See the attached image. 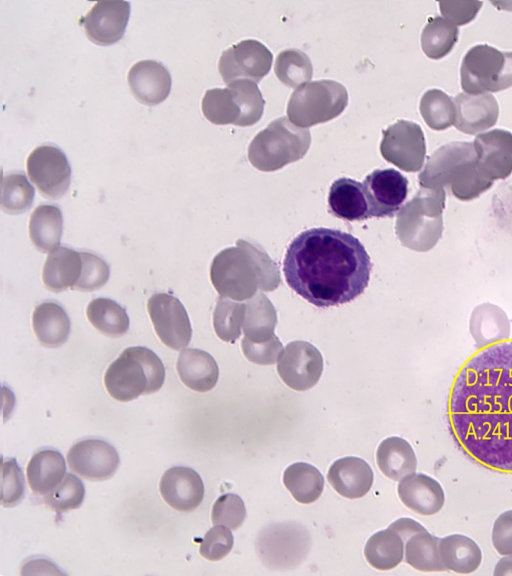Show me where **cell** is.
Masks as SVG:
<instances>
[{
    "instance_id": "1",
    "label": "cell",
    "mask_w": 512,
    "mask_h": 576,
    "mask_svg": "<svg viewBox=\"0 0 512 576\" xmlns=\"http://www.w3.org/2000/svg\"><path fill=\"white\" fill-rule=\"evenodd\" d=\"M449 420L468 456L512 473V340L482 348L462 366L451 388Z\"/></svg>"
},
{
    "instance_id": "2",
    "label": "cell",
    "mask_w": 512,
    "mask_h": 576,
    "mask_svg": "<svg viewBox=\"0 0 512 576\" xmlns=\"http://www.w3.org/2000/svg\"><path fill=\"white\" fill-rule=\"evenodd\" d=\"M371 269L370 257L356 237L323 227L297 235L283 261L288 286L317 307L354 300L368 286Z\"/></svg>"
},
{
    "instance_id": "3",
    "label": "cell",
    "mask_w": 512,
    "mask_h": 576,
    "mask_svg": "<svg viewBox=\"0 0 512 576\" xmlns=\"http://www.w3.org/2000/svg\"><path fill=\"white\" fill-rule=\"evenodd\" d=\"M211 282L222 297L242 301L257 289L273 291L280 284L279 270L259 246L238 240L236 247L219 252L210 268Z\"/></svg>"
},
{
    "instance_id": "4",
    "label": "cell",
    "mask_w": 512,
    "mask_h": 576,
    "mask_svg": "<svg viewBox=\"0 0 512 576\" xmlns=\"http://www.w3.org/2000/svg\"><path fill=\"white\" fill-rule=\"evenodd\" d=\"M418 181L427 189L450 185L453 195L462 201L476 198L493 184L478 170L474 144L468 141H453L438 148L428 157Z\"/></svg>"
},
{
    "instance_id": "5",
    "label": "cell",
    "mask_w": 512,
    "mask_h": 576,
    "mask_svg": "<svg viewBox=\"0 0 512 576\" xmlns=\"http://www.w3.org/2000/svg\"><path fill=\"white\" fill-rule=\"evenodd\" d=\"M165 380V368L160 358L142 346L129 347L114 360L104 375L109 395L128 402L140 395L157 392Z\"/></svg>"
},
{
    "instance_id": "6",
    "label": "cell",
    "mask_w": 512,
    "mask_h": 576,
    "mask_svg": "<svg viewBox=\"0 0 512 576\" xmlns=\"http://www.w3.org/2000/svg\"><path fill=\"white\" fill-rule=\"evenodd\" d=\"M310 143L309 129L297 127L283 116L254 137L248 147V159L260 171H276L302 159Z\"/></svg>"
},
{
    "instance_id": "7",
    "label": "cell",
    "mask_w": 512,
    "mask_h": 576,
    "mask_svg": "<svg viewBox=\"0 0 512 576\" xmlns=\"http://www.w3.org/2000/svg\"><path fill=\"white\" fill-rule=\"evenodd\" d=\"M443 189L422 188L398 212L395 230L402 245L417 251L434 246L443 229Z\"/></svg>"
},
{
    "instance_id": "8",
    "label": "cell",
    "mask_w": 512,
    "mask_h": 576,
    "mask_svg": "<svg viewBox=\"0 0 512 576\" xmlns=\"http://www.w3.org/2000/svg\"><path fill=\"white\" fill-rule=\"evenodd\" d=\"M264 105L257 83L237 80L226 88L207 90L202 99V112L213 124L247 127L261 119Z\"/></svg>"
},
{
    "instance_id": "9",
    "label": "cell",
    "mask_w": 512,
    "mask_h": 576,
    "mask_svg": "<svg viewBox=\"0 0 512 576\" xmlns=\"http://www.w3.org/2000/svg\"><path fill=\"white\" fill-rule=\"evenodd\" d=\"M348 104L346 88L333 80H318L297 87L287 105L289 120L309 128L339 116Z\"/></svg>"
},
{
    "instance_id": "10",
    "label": "cell",
    "mask_w": 512,
    "mask_h": 576,
    "mask_svg": "<svg viewBox=\"0 0 512 576\" xmlns=\"http://www.w3.org/2000/svg\"><path fill=\"white\" fill-rule=\"evenodd\" d=\"M461 86L466 94L498 92L512 86V52L486 44L472 47L461 65Z\"/></svg>"
},
{
    "instance_id": "11",
    "label": "cell",
    "mask_w": 512,
    "mask_h": 576,
    "mask_svg": "<svg viewBox=\"0 0 512 576\" xmlns=\"http://www.w3.org/2000/svg\"><path fill=\"white\" fill-rule=\"evenodd\" d=\"M382 157L406 172L419 171L426 156L424 133L415 122L398 120L383 130Z\"/></svg>"
},
{
    "instance_id": "12",
    "label": "cell",
    "mask_w": 512,
    "mask_h": 576,
    "mask_svg": "<svg viewBox=\"0 0 512 576\" xmlns=\"http://www.w3.org/2000/svg\"><path fill=\"white\" fill-rule=\"evenodd\" d=\"M27 173L40 193L49 199H58L68 190L71 168L64 152L53 145L35 148L27 158Z\"/></svg>"
},
{
    "instance_id": "13",
    "label": "cell",
    "mask_w": 512,
    "mask_h": 576,
    "mask_svg": "<svg viewBox=\"0 0 512 576\" xmlns=\"http://www.w3.org/2000/svg\"><path fill=\"white\" fill-rule=\"evenodd\" d=\"M273 55L257 40H243L225 50L219 60L218 69L228 85L237 80L259 83L271 69Z\"/></svg>"
},
{
    "instance_id": "14",
    "label": "cell",
    "mask_w": 512,
    "mask_h": 576,
    "mask_svg": "<svg viewBox=\"0 0 512 576\" xmlns=\"http://www.w3.org/2000/svg\"><path fill=\"white\" fill-rule=\"evenodd\" d=\"M154 330L161 342L173 349H184L192 337V328L186 309L174 296L156 293L147 302Z\"/></svg>"
},
{
    "instance_id": "15",
    "label": "cell",
    "mask_w": 512,
    "mask_h": 576,
    "mask_svg": "<svg viewBox=\"0 0 512 576\" xmlns=\"http://www.w3.org/2000/svg\"><path fill=\"white\" fill-rule=\"evenodd\" d=\"M282 381L296 391L312 388L323 371V358L319 350L306 341H293L283 349L277 363Z\"/></svg>"
},
{
    "instance_id": "16",
    "label": "cell",
    "mask_w": 512,
    "mask_h": 576,
    "mask_svg": "<svg viewBox=\"0 0 512 576\" xmlns=\"http://www.w3.org/2000/svg\"><path fill=\"white\" fill-rule=\"evenodd\" d=\"M70 470L89 481H105L117 471L120 458L116 449L101 439L75 443L67 454Z\"/></svg>"
},
{
    "instance_id": "17",
    "label": "cell",
    "mask_w": 512,
    "mask_h": 576,
    "mask_svg": "<svg viewBox=\"0 0 512 576\" xmlns=\"http://www.w3.org/2000/svg\"><path fill=\"white\" fill-rule=\"evenodd\" d=\"M369 203L370 217H393L408 194V180L399 171L376 169L363 182Z\"/></svg>"
},
{
    "instance_id": "18",
    "label": "cell",
    "mask_w": 512,
    "mask_h": 576,
    "mask_svg": "<svg viewBox=\"0 0 512 576\" xmlns=\"http://www.w3.org/2000/svg\"><path fill=\"white\" fill-rule=\"evenodd\" d=\"M130 2H97L83 18L85 33L93 43L106 46L122 39L130 16Z\"/></svg>"
},
{
    "instance_id": "19",
    "label": "cell",
    "mask_w": 512,
    "mask_h": 576,
    "mask_svg": "<svg viewBox=\"0 0 512 576\" xmlns=\"http://www.w3.org/2000/svg\"><path fill=\"white\" fill-rule=\"evenodd\" d=\"M477 165L480 173L494 181L505 179L512 173V133L493 129L480 133L474 139Z\"/></svg>"
},
{
    "instance_id": "20",
    "label": "cell",
    "mask_w": 512,
    "mask_h": 576,
    "mask_svg": "<svg viewBox=\"0 0 512 576\" xmlns=\"http://www.w3.org/2000/svg\"><path fill=\"white\" fill-rule=\"evenodd\" d=\"M159 490L164 501L180 512L194 511L204 498V484L200 475L184 466L166 470L160 480Z\"/></svg>"
},
{
    "instance_id": "21",
    "label": "cell",
    "mask_w": 512,
    "mask_h": 576,
    "mask_svg": "<svg viewBox=\"0 0 512 576\" xmlns=\"http://www.w3.org/2000/svg\"><path fill=\"white\" fill-rule=\"evenodd\" d=\"M128 84L139 102L155 106L169 96L172 80L163 64L154 60H142L129 70Z\"/></svg>"
},
{
    "instance_id": "22",
    "label": "cell",
    "mask_w": 512,
    "mask_h": 576,
    "mask_svg": "<svg viewBox=\"0 0 512 576\" xmlns=\"http://www.w3.org/2000/svg\"><path fill=\"white\" fill-rule=\"evenodd\" d=\"M401 502L410 510L423 516L434 515L443 508L445 493L440 483L426 474H410L397 487Z\"/></svg>"
},
{
    "instance_id": "23",
    "label": "cell",
    "mask_w": 512,
    "mask_h": 576,
    "mask_svg": "<svg viewBox=\"0 0 512 576\" xmlns=\"http://www.w3.org/2000/svg\"><path fill=\"white\" fill-rule=\"evenodd\" d=\"M456 110L454 126L466 134L484 131L497 122L499 107L491 93H459L453 98Z\"/></svg>"
},
{
    "instance_id": "24",
    "label": "cell",
    "mask_w": 512,
    "mask_h": 576,
    "mask_svg": "<svg viewBox=\"0 0 512 576\" xmlns=\"http://www.w3.org/2000/svg\"><path fill=\"white\" fill-rule=\"evenodd\" d=\"M327 480L341 496L349 499L367 494L373 483V471L369 464L358 457H344L330 466Z\"/></svg>"
},
{
    "instance_id": "25",
    "label": "cell",
    "mask_w": 512,
    "mask_h": 576,
    "mask_svg": "<svg viewBox=\"0 0 512 576\" xmlns=\"http://www.w3.org/2000/svg\"><path fill=\"white\" fill-rule=\"evenodd\" d=\"M328 207L333 216L346 221L371 218L364 185L351 178L341 177L332 183Z\"/></svg>"
},
{
    "instance_id": "26",
    "label": "cell",
    "mask_w": 512,
    "mask_h": 576,
    "mask_svg": "<svg viewBox=\"0 0 512 576\" xmlns=\"http://www.w3.org/2000/svg\"><path fill=\"white\" fill-rule=\"evenodd\" d=\"M177 373L182 383L196 392H208L216 385L219 368L214 358L196 348L183 349L177 360Z\"/></svg>"
},
{
    "instance_id": "27",
    "label": "cell",
    "mask_w": 512,
    "mask_h": 576,
    "mask_svg": "<svg viewBox=\"0 0 512 576\" xmlns=\"http://www.w3.org/2000/svg\"><path fill=\"white\" fill-rule=\"evenodd\" d=\"M82 270L80 252L59 246L49 252L42 271L45 287L52 292L73 289Z\"/></svg>"
},
{
    "instance_id": "28",
    "label": "cell",
    "mask_w": 512,
    "mask_h": 576,
    "mask_svg": "<svg viewBox=\"0 0 512 576\" xmlns=\"http://www.w3.org/2000/svg\"><path fill=\"white\" fill-rule=\"evenodd\" d=\"M32 326L38 342L47 348L62 346L70 334V320L65 310L52 301L37 305Z\"/></svg>"
},
{
    "instance_id": "29",
    "label": "cell",
    "mask_w": 512,
    "mask_h": 576,
    "mask_svg": "<svg viewBox=\"0 0 512 576\" xmlns=\"http://www.w3.org/2000/svg\"><path fill=\"white\" fill-rule=\"evenodd\" d=\"M26 472L31 490L37 495H45L66 475L64 457L57 450H40L31 457Z\"/></svg>"
},
{
    "instance_id": "30",
    "label": "cell",
    "mask_w": 512,
    "mask_h": 576,
    "mask_svg": "<svg viewBox=\"0 0 512 576\" xmlns=\"http://www.w3.org/2000/svg\"><path fill=\"white\" fill-rule=\"evenodd\" d=\"M439 552L446 570L458 574L476 571L482 562V551L478 544L463 534H450L439 541Z\"/></svg>"
},
{
    "instance_id": "31",
    "label": "cell",
    "mask_w": 512,
    "mask_h": 576,
    "mask_svg": "<svg viewBox=\"0 0 512 576\" xmlns=\"http://www.w3.org/2000/svg\"><path fill=\"white\" fill-rule=\"evenodd\" d=\"M376 461L381 472L398 481L413 474L417 468L415 452L408 441L392 436L383 440L376 451Z\"/></svg>"
},
{
    "instance_id": "32",
    "label": "cell",
    "mask_w": 512,
    "mask_h": 576,
    "mask_svg": "<svg viewBox=\"0 0 512 576\" xmlns=\"http://www.w3.org/2000/svg\"><path fill=\"white\" fill-rule=\"evenodd\" d=\"M63 232V217L58 206L43 204L32 212L29 219V237L34 247L47 253L59 247Z\"/></svg>"
},
{
    "instance_id": "33",
    "label": "cell",
    "mask_w": 512,
    "mask_h": 576,
    "mask_svg": "<svg viewBox=\"0 0 512 576\" xmlns=\"http://www.w3.org/2000/svg\"><path fill=\"white\" fill-rule=\"evenodd\" d=\"M277 315L271 301L261 292L245 303L243 331L252 342H265L275 336Z\"/></svg>"
},
{
    "instance_id": "34",
    "label": "cell",
    "mask_w": 512,
    "mask_h": 576,
    "mask_svg": "<svg viewBox=\"0 0 512 576\" xmlns=\"http://www.w3.org/2000/svg\"><path fill=\"white\" fill-rule=\"evenodd\" d=\"M404 541L400 534L388 527L376 532L367 541L364 555L369 563L378 570H390L399 565L404 558Z\"/></svg>"
},
{
    "instance_id": "35",
    "label": "cell",
    "mask_w": 512,
    "mask_h": 576,
    "mask_svg": "<svg viewBox=\"0 0 512 576\" xmlns=\"http://www.w3.org/2000/svg\"><path fill=\"white\" fill-rule=\"evenodd\" d=\"M283 483L293 498L302 504L315 502L324 488V478L321 472L305 462H297L288 466L283 474Z\"/></svg>"
},
{
    "instance_id": "36",
    "label": "cell",
    "mask_w": 512,
    "mask_h": 576,
    "mask_svg": "<svg viewBox=\"0 0 512 576\" xmlns=\"http://www.w3.org/2000/svg\"><path fill=\"white\" fill-rule=\"evenodd\" d=\"M440 538L427 530L412 535L404 544V559L412 568L421 572H443L440 552Z\"/></svg>"
},
{
    "instance_id": "37",
    "label": "cell",
    "mask_w": 512,
    "mask_h": 576,
    "mask_svg": "<svg viewBox=\"0 0 512 576\" xmlns=\"http://www.w3.org/2000/svg\"><path fill=\"white\" fill-rule=\"evenodd\" d=\"M89 322L110 338L123 336L129 329V317L117 302L109 298H96L86 307Z\"/></svg>"
},
{
    "instance_id": "38",
    "label": "cell",
    "mask_w": 512,
    "mask_h": 576,
    "mask_svg": "<svg viewBox=\"0 0 512 576\" xmlns=\"http://www.w3.org/2000/svg\"><path fill=\"white\" fill-rule=\"evenodd\" d=\"M458 34V27L448 19L430 18L421 34L422 50L431 59H441L452 50Z\"/></svg>"
},
{
    "instance_id": "39",
    "label": "cell",
    "mask_w": 512,
    "mask_h": 576,
    "mask_svg": "<svg viewBox=\"0 0 512 576\" xmlns=\"http://www.w3.org/2000/svg\"><path fill=\"white\" fill-rule=\"evenodd\" d=\"M275 75L288 87H299L308 83L313 75L309 57L296 48L286 49L276 58Z\"/></svg>"
},
{
    "instance_id": "40",
    "label": "cell",
    "mask_w": 512,
    "mask_h": 576,
    "mask_svg": "<svg viewBox=\"0 0 512 576\" xmlns=\"http://www.w3.org/2000/svg\"><path fill=\"white\" fill-rule=\"evenodd\" d=\"M420 112L425 123L433 130H445L454 125L456 110L453 99L439 89L424 93Z\"/></svg>"
},
{
    "instance_id": "41",
    "label": "cell",
    "mask_w": 512,
    "mask_h": 576,
    "mask_svg": "<svg viewBox=\"0 0 512 576\" xmlns=\"http://www.w3.org/2000/svg\"><path fill=\"white\" fill-rule=\"evenodd\" d=\"M35 191L21 172L4 174L1 184V207L10 214L27 211L33 203Z\"/></svg>"
},
{
    "instance_id": "42",
    "label": "cell",
    "mask_w": 512,
    "mask_h": 576,
    "mask_svg": "<svg viewBox=\"0 0 512 576\" xmlns=\"http://www.w3.org/2000/svg\"><path fill=\"white\" fill-rule=\"evenodd\" d=\"M245 316V303H236L219 297L213 313V326L217 336L233 343L241 334Z\"/></svg>"
},
{
    "instance_id": "43",
    "label": "cell",
    "mask_w": 512,
    "mask_h": 576,
    "mask_svg": "<svg viewBox=\"0 0 512 576\" xmlns=\"http://www.w3.org/2000/svg\"><path fill=\"white\" fill-rule=\"evenodd\" d=\"M85 497L83 482L72 473H66L63 480L44 495V503L55 512L78 509Z\"/></svg>"
},
{
    "instance_id": "44",
    "label": "cell",
    "mask_w": 512,
    "mask_h": 576,
    "mask_svg": "<svg viewBox=\"0 0 512 576\" xmlns=\"http://www.w3.org/2000/svg\"><path fill=\"white\" fill-rule=\"evenodd\" d=\"M245 518V504L237 494H224L213 505L211 520L214 526L222 525L236 530L243 524Z\"/></svg>"
},
{
    "instance_id": "45",
    "label": "cell",
    "mask_w": 512,
    "mask_h": 576,
    "mask_svg": "<svg viewBox=\"0 0 512 576\" xmlns=\"http://www.w3.org/2000/svg\"><path fill=\"white\" fill-rule=\"evenodd\" d=\"M80 254L82 270L73 290L90 292L102 288L109 279L110 270L108 264L93 253L80 252Z\"/></svg>"
},
{
    "instance_id": "46",
    "label": "cell",
    "mask_w": 512,
    "mask_h": 576,
    "mask_svg": "<svg viewBox=\"0 0 512 576\" xmlns=\"http://www.w3.org/2000/svg\"><path fill=\"white\" fill-rule=\"evenodd\" d=\"M23 473L14 458H4L2 463L1 503L5 507L17 505L24 496Z\"/></svg>"
},
{
    "instance_id": "47",
    "label": "cell",
    "mask_w": 512,
    "mask_h": 576,
    "mask_svg": "<svg viewBox=\"0 0 512 576\" xmlns=\"http://www.w3.org/2000/svg\"><path fill=\"white\" fill-rule=\"evenodd\" d=\"M234 538L229 528L215 525L208 530L200 543V555L209 561L223 559L231 551Z\"/></svg>"
},
{
    "instance_id": "48",
    "label": "cell",
    "mask_w": 512,
    "mask_h": 576,
    "mask_svg": "<svg viewBox=\"0 0 512 576\" xmlns=\"http://www.w3.org/2000/svg\"><path fill=\"white\" fill-rule=\"evenodd\" d=\"M241 348L245 357L258 365L274 364L283 351V346L276 335L268 341L260 343L252 342L244 337Z\"/></svg>"
},
{
    "instance_id": "49",
    "label": "cell",
    "mask_w": 512,
    "mask_h": 576,
    "mask_svg": "<svg viewBox=\"0 0 512 576\" xmlns=\"http://www.w3.org/2000/svg\"><path fill=\"white\" fill-rule=\"evenodd\" d=\"M491 540L499 555H512V509L502 512L496 518L492 527Z\"/></svg>"
},
{
    "instance_id": "50",
    "label": "cell",
    "mask_w": 512,
    "mask_h": 576,
    "mask_svg": "<svg viewBox=\"0 0 512 576\" xmlns=\"http://www.w3.org/2000/svg\"><path fill=\"white\" fill-rule=\"evenodd\" d=\"M390 527L395 529L400 534L404 543L412 535L426 530L423 525L413 520L412 518H400L393 522Z\"/></svg>"
},
{
    "instance_id": "51",
    "label": "cell",
    "mask_w": 512,
    "mask_h": 576,
    "mask_svg": "<svg viewBox=\"0 0 512 576\" xmlns=\"http://www.w3.org/2000/svg\"><path fill=\"white\" fill-rule=\"evenodd\" d=\"M38 569L36 574H44L42 569H46L49 574H63V572L59 571L58 567L55 566L52 562L46 559H36L32 561H28L22 567L21 574H34V572Z\"/></svg>"
},
{
    "instance_id": "52",
    "label": "cell",
    "mask_w": 512,
    "mask_h": 576,
    "mask_svg": "<svg viewBox=\"0 0 512 576\" xmlns=\"http://www.w3.org/2000/svg\"><path fill=\"white\" fill-rule=\"evenodd\" d=\"M494 576H512V555H504L496 563Z\"/></svg>"
}]
</instances>
